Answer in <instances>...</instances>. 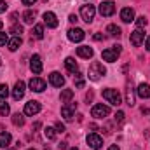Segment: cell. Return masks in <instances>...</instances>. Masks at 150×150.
Listing matches in <instances>:
<instances>
[{
    "instance_id": "9c48e42d",
    "label": "cell",
    "mask_w": 150,
    "mask_h": 150,
    "mask_svg": "<svg viewBox=\"0 0 150 150\" xmlns=\"http://www.w3.org/2000/svg\"><path fill=\"white\" fill-rule=\"evenodd\" d=\"M30 89L35 91V93H42L45 89V80H42L38 77H32L30 79Z\"/></svg>"
},
{
    "instance_id": "7c38bea8",
    "label": "cell",
    "mask_w": 150,
    "mask_h": 150,
    "mask_svg": "<svg viewBox=\"0 0 150 150\" xmlns=\"http://www.w3.org/2000/svg\"><path fill=\"white\" fill-rule=\"evenodd\" d=\"M49 82L54 87H63L65 86V77L61 74H58V72H52V74L49 75Z\"/></svg>"
},
{
    "instance_id": "7dc6e473",
    "label": "cell",
    "mask_w": 150,
    "mask_h": 150,
    "mask_svg": "<svg viewBox=\"0 0 150 150\" xmlns=\"http://www.w3.org/2000/svg\"><path fill=\"white\" fill-rule=\"evenodd\" d=\"M28 150H35V149H28Z\"/></svg>"
},
{
    "instance_id": "d4e9b609",
    "label": "cell",
    "mask_w": 150,
    "mask_h": 150,
    "mask_svg": "<svg viewBox=\"0 0 150 150\" xmlns=\"http://www.w3.org/2000/svg\"><path fill=\"white\" fill-rule=\"evenodd\" d=\"M33 19H35V11H26V12L23 14V21H25L26 25H32Z\"/></svg>"
},
{
    "instance_id": "30bf717a",
    "label": "cell",
    "mask_w": 150,
    "mask_h": 150,
    "mask_svg": "<svg viewBox=\"0 0 150 150\" xmlns=\"http://www.w3.org/2000/svg\"><path fill=\"white\" fill-rule=\"evenodd\" d=\"M68 38L72 42H82L86 38V32L80 28H72V30H68Z\"/></svg>"
},
{
    "instance_id": "f35d334b",
    "label": "cell",
    "mask_w": 150,
    "mask_h": 150,
    "mask_svg": "<svg viewBox=\"0 0 150 150\" xmlns=\"http://www.w3.org/2000/svg\"><path fill=\"white\" fill-rule=\"evenodd\" d=\"M37 0H23V5H33Z\"/></svg>"
},
{
    "instance_id": "d590c367",
    "label": "cell",
    "mask_w": 150,
    "mask_h": 150,
    "mask_svg": "<svg viewBox=\"0 0 150 150\" xmlns=\"http://www.w3.org/2000/svg\"><path fill=\"white\" fill-rule=\"evenodd\" d=\"M56 131H58V133H63V131H65V126H63L61 122H56Z\"/></svg>"
},
{
    "instance_id": "60d3db41",
    "label": "cell",
    "mask_w": 150,
    "mask_h": 150,
    "mask_svg": "<svg viewBox=\"0 0 150 150\" xmlns=\"http://www.w3.org/2000/svg\"><path fill=\"white\" fill-rule=\"evenodd\" d=\"M94 40H103V35H101V33H96V35H94Z\"/></svg>"
},
{
    "instance_id": "ab89813d",
    "label": "cell",
    "mask_w": 150,
    "mask_h": 150,
    "mask_svg": "<svg viewBox=\"0 0 150 150\" xmlns=\"http://www.w3.org/2000/svg\"><path fill=\"white\" fill-rule=\"evenodd\" d=\"M145 47H147V51L150 52V37L147 38V42H145Z\"/></svg>"
},
{
    "instance_id": "ba28073f",
    "label": "cell",
    "mask_w": 150,
    "mask_h": 150,
    "mask_svg": "<svg viewBox=\"0 0 150 150\" xmlns=\"http://www.w3.org/2000/svg\"><path fill=\"white\" fill-rule=\"evenodd\" d=\"M143 40H145V33H143L142 28H138V30H134V32L131 33V44H133L134 47H140V45L143 44Z\"/></svg>"
},
{
    "instance_id": "9a60e30c",
    "label": "cell",
    "mask_w": 150,
    "mask_h": 150,
    "mask_svg": "<svg viewBox=\"0 0 150 150\" xmlns=\"http://www.w3.org/2000/svg\"><path fill=\"white\" fill-rule=\"evenodd\" d=\"M30 70L33 74H40L42 72V61H40V56L38 54H33L30 58Z\"/></svg>"
},
{
    "instance_id": "ffe728a7",
    "label": "cell",
    "mask_w": 150,
    "mask_h": 150,
    "mask_svg": "<svg viewBox=\"0 0 150 150\" xmlns=\"http://www.w3.org/2000/svg\"><path fill=\"white\" fill-rule=\"evenodd\" d=\"M65 67H67V70H68L70 74H75V72L79 70L77 61H75L74 58H67V59H65Z\"/></svg>"
},
{
    "instance_id": "d6986e66",
    "label": "cell",
    "mask_w": 150,
    "mask_h": 150,
    "mask_svg": "<svg viewBox=\"0 0 150 150\" xmlns=\"http://www.w3.org/2000/svg\"><path fill=\"white\" fill-rule=\"evenodd\" d=\"M136 91H138V96H140V98H143V100L150 98V86L149 84H140Z\"/></svg>"
},
{
    "instance_id": "836d02e7",
    "label": "cell",
    "mask_w": 150,
    "mask_h": 150,
    "mask_svg": "<svg viewBox=\"0 0 150 150\" xmlns=\"http://www.w3.org/2000/svg\"><path fill=\"white\" fill-rule=\"evenodd\" d=\"M75 77H77V82H75V86H77L79 89H82V87H84V79H80V75H79V74L75 75Z\"/></svg>"
},
{
    "instance_id": "6da1fadb",
    "label": "cell",
    "mask_w": 150,
    "mask_h": 150,
    "mask_svg": "<svg viewBox=\"0 0 150 150\" xmlns=\"http://www.w3.org/2000/svg\"><path fill=\"white\" fill-rule=\"evenodd\" d=\"M105 74H107V68H105L101 63L94 61V63L89 67V75H87V77H89L93 82H98V80H100V79H101Z\"/></svg>"
},
{
    "instance_id": "8992f818",
    "label": "cell",
    "mask_w": 150,
    "mask_h": 150,
    "mask_svg": "<svg viewBox=\"0 0 150 150\" xmlns=\"http://www.w3.org/2000/svg\"><path fill=\"white\" fill-rule=\"evenodd\" d=\"M86 142H87V145H89L91 149H94V150H98V149H101V147H103V138H101V136H98V134H94V133L87 134Z\"/></svg>"
},
{
    "instance_id": "8fae6325",
    "label": "cell",
    "mask_w": 150,
    "mask_h": 150,
    "mask_svg": "<svg viewBox=\"0 0 150 150\" xmlns=\"http://www.w3.org/2000/svg\"><path fill=\"white\" fill-rule=\"evenodd\" d=\"M25 89H26L25 82H23V80H18L16 86H14V89H12V98H14V100H21V98L25 96Z\"/></svg>"
},
{
    "instance_id": "7402d4cb",
    "label": "cell",
    "mask_w": 150,
    "mask_h": 150,
    "mask_svg": "<svg viewBox=\"0 0 150 150\" xmlns=\"http://www.w3.org/2000/svg\"><path fill=\"white\" fill-rule=\"evenodd\" d=\"M21 42H23L21 37L11 38V40H9V44H7V45H9V51H18V49H19V45H21Z\"/></svg>"
},
{
    "instance_id": "277c9868",
    "label": "cell",
    "mask_w": 150,
    "mask_h": 150,
    "mask_svg": "<svg viewBox=\"0 0 150 150\" xmlns=\"http://www.w3.org/2000/svg\"><path fill=\"white\" fill-rule=\"evenodd\" d=\"M94 14H96L94 5L87 4V5H82V7H80V18H82L86 23H91V21L94 19Z\"/></svg>"
},
{
    "instance_id": "7a4b0ae2",
    "label": "cell",
    "mask_w": 150,
    "mask_h": 150,
    "mask_svg": "<svg viewBox=\"0 0 150 150\" xmlns=\"http://www.w3.org/2000/svg\"><path fill=\"white\" fill-rule=\"evenodd\" d=\"M120 45H113L110 49H105L103 52H101V58L105 59V61H108V63H113V61H117V58H119V54H120Z\"/></svg>"
},
{
    "instance_id": "4fadbf2b",
    "label": "cell",
    "mask_w": 150,
    "mask_h": 150,
    "mask_svg": "<svg viewBox=\"0 0 150 150\" xmlns=\"http://www.w3.org/2000/svg\"><path fill=\"white\" fill-rule=\"evenodd\" d=\"M75 108H77V105H75V103H70V105H63V107H61V115L65 117V120H72V119H74Z\"/></svg>"
},
{
    "instance_id": "2e32d148",
    "label": "cell",
    "mask_w": 150,
    "mask_h": 150,
    "mask_svg": "<svg viewBox=\"0 0 150 150\" xmlns=\"http://www.w3.org/2000/svg\"><path fill=\"white\" fill-rule=\"evenodd\" d=\"M120 19H122L124 23H131V21H134V11H133L131 7H124V9L120 11Z\"/></svg>"
},
{
    "instance_id": "44dd1931",
    "label": "cell",
    "mask_w": 150,
    "mask_h": 150,
    "mask_svg": "<svg viewBox=\"0 0 150 150\" xmlns=\"http://www.w3.org/2000/svg\"><path fill=\"white\" fill-rule=\"evenodd\" d=\"M11 134L9 133H0V147L2 149H7L9 145H11Z\"/></svg>"
},
{
    "instance_id": "e575fe53",
    "label": "cell",
    "mask_w": 150,
    "mask_h": 150,
    "mask_svg": "<svg viewBox=\"0 0 150 150\" xmlns=\"http://www.w3.org/2000/svg\"><path fill=\"white\" fill-rule=\"evenodd\" d=\"M5 44H9V38L5 33H0V45H5Z\"/></svg>"
},
{
    "instance_id": "f1b7e54d",
    "label": "cell",
    "mask_w": 150,
    "mask_h": 150,
    "mask_svg": "<svg viewBox=\"0 0 150 150\" xmlns=\"http://www.w3.org/2000/svg\"><path fill=\"white\" fill-rule=\"evenodd\" d=\"M9 112H11V108H9V105L4 101V100H0V115H9Z\"/></svg>"
},
{
    "instance_id": "d6a6232c",
    "label": "cell",
    "mask_w": 150,
    "mask_h": 150,
    "mask_svg": "<svg viewBox=\"0 0 150 150\" xmlns=\"http://www.w3.org/2000/svg\"><path fill=\"white\" fill-rule=\"evenodd\" d=\"M136 25H138V28H143V26H147V18H145V16H140V18L136 19Z\"/></svg>"
},
{
    "instance_id": "83f0119b",
    "label": "cell",
    "mask_w": 150,
    "mask_h": 150,
    "mask_svg": "<svg viewBox=\"0 0 150 150\" xmlns=\"http://www.w3.org/2000/svg\"><path fill=\"white\" fill-rule=\"evenodd\" d=\"M107 32H108L110 35H113V37H120V28H119L117 25H108V26H107Z\"/></svg>"
},
{
    "instance_id": "bcb514c9",
    "label": "cell",
    "mask_w": 150,
    "mask_h": 150,
    "mask_svg": "<svg viewBox=\"0 0 150 150\" xmlns=\"http://www.w3.org/2000/svg\"><path fill=\"white\" fill-rule=\"evenodd\" d=\"M42 2H49V0H42Z\"/></svg>"
},
{
    "instance_id": "603a6c76",
    "label": "cell",
    "mask_w": 150,
    "mask_h": 150,
    "mask_svg": "<svg viewBox=\"0 0 150 150\" xmlns=\"http://www.w3.org/2000/svg\"><path fill=\"white\" fill-rule=\"evenodd\" d=\"M74 98V91L72 89H63L61 91V103H68Z\"/></svg>"
},
{
    "instance_id": "c3c4849f",
    "label": "cell",
    "mask_w": 150,
    "mask_h": 150,
    "mask_svg": "<svg viewBox=\"0 0 150 150\" xmlns=\"http://www.w3.org/2000/svg\"><path fill=\"white\" fill-rule=\"evenodd\" d=\"M7 150H12V149H7Z\"/></svg>"
},
{
    "instance_id": "cb8c5ba5",
    "label": "cell",
    "mask_w": 150,
    "mask_h": 150,
    "mask_svg": "<svg viewBox=\"0 0 150 150\" xmlns=\"http://www.w3.org/2000/svg\"><path fill=\"white\" fill-rule=\"evenodd\" d=\"M32 37H35V38H42L44 37V26H42V25H35V26H33V30H32Z\"/></svg>"
},
{
    "instance_id": "8d00e7d4",
    "label": "cell",
    "mask_w": 150,
    "mask_h": 150,
    "mask_svg": "<svg viewBox=\"0 0 150 150\" xmlns=\"http://www.w3.org/2000/svg\"><path fill=\"white\" fill-rule=\"evenodd\" d=\"M5 9H7V4L4 0H0V12H5Z\"/></svg>"
},
{
    "instance_id": "3957f363",
    "label": "cell",
    "mask_w": 150,
    "mask_h": 150,
    "mask_svg": "<svg viewBox=\"0 0 150 150\" xmlns=\"http://www.w3.org/2000/svg\"><path fill=\"white\" fill-rule=\"evenodd\" d=\"M103 98L110 103V105H120V101H122V98H120V94H119V91L117 89H105L103 91Z\"/></svg>"
},
{
    "instance_id": "4dcf8cb0",
    "label": "cell",
    "mask_w": 150,
    "mask_h": 150,
    "mask_svg": "<svg viewBox=\"0 0 150 150\" xmlns=\"http://www.w3.org/2000/svg\"><path fill=\"white\" fill-rule=\"evenodd\" d=\"M11 33H12L14 37H21V33H23V28H21L19 25H12V26H11Z\"/></svg>"
},
{
    "instance_id": "f6af8a7d",
    "label": "cell",
    "mask_w": 150,
    "mask_h": 150,
    "mask_svg": "<svg viewBox=\"0 0 150 150\" xmlns=\"http://www.w3.org/2000/svg\"><path fill=\"white\" fill-rule=\"evenodd\" d=\"M70 150H79V149H77V147H72V149H70Z\"/></svg>"
},
{
    "instance_id": "74e56055",
    "label": "cell",
    "mask_w": 150,
    "mask_h": 150,
    "mask_svg": "<svg viewBox=\"0 0 150 150\" xmlns=\"http://www.w3.org/2000/svg\"><path fill=\"white\" fill-rule=\"evenodd\" d=\"M115 119H117V120L120 122V120L124 119V112H117V115H115Z\"/></svg>"
},
{
    "instance_id": "4316f807",
    "label": "cell",
    "mask_w": 150,
    "mask_h": 150,
    "mask_svg": "<svg viewBox=\"0 0 150 150\" xmlns=\"http://www.w3.org/2000/svg\"><path fill=\"white\" fill-rule=\"evenodd\" d=\"M12 124H14V126H19V127H21V126L25 124V117H23L21 113H14V115H12Z\"/></svg>"
},
{
    "instance_id": "f546056e",
    "label": "cell",
    "mask_w": 150,
    "mask_h": 150,
    "mask_svg": "<svg viewBox=\"0 0 150 150\" xmlns=\"http://www.w3.org/2000/svg\"><path fill=\"white\" fill-rule=\"evenodd\" d=\"M126 103H127L129 107H133V105H134V94H133V89H131V87L127 89V94H126Z\"/></svg>"
},
{
    "instance_id": "52a82bcc",
    "label": "cell",
    "mask_w": 150,
    "mask_h": 150,
    "mask_svg": "<svg viewBox=\"0 0 150 150\" xmlns=\"http://www.w3.org/2000/svg\"><path fill=\"white\" fill-rule=\"evenodd\" d=\"M100 14L101 16H105V18H108V16H112L113 12H115V4L113 2H103V4H100Z\"/></svg>"
},
{
    "instance_id": "5b68a950",
    "label": "cell",
    "mask_w": 150,
    "mask_h": 150,
    "mask_svg": "<svg viewBox=\"0 0 150 150\" xmlns=\"http://www.w3.org/2000/svg\"><path fill=\"white\" fill-rule=\"evenodd\" d=\"M91 115H93V117H96V119H103V117L110 115V108H108L107 105H103V103H98V105H94V107H93Z\"/></svg>"
},
{
    "instance_id": "1f68e13d",
    "label": "cell",
    "mask_w": 150,
    "mask_h": 150,
    "mask_svg": "<svg viewBox=\"0 0 150 150\" xmlns=\"http://www.w3.org/2000/svg\"><path fill=\"white\" fill-rule=\"evenodd\" d=\"M9 96V87L7 84H0V100H5Z\"/></svg>"
},
{
    "instance_id": "b9f144b4",
    "label": "cell",
    "mask_w": 150,
    "mask_h": 150,
    "mask_svg": "<svg viewBox=\"0 0 150 150\" xmlns=\"http://www.w3.org/2000/svg\"><path fill=\"white\" fill-rule=\"evenodd\" d=\"M68 19H70V21H72V23H75V21H77V16H75V14H72V16H70V18H68Z\"/></svg>"
},
{
    "instance_id": "484cf974",
    "label": "cell",
    "mask_w": 150,
    "mask_h": 150,
    "mask_svg": "<svg viewBox=\"0 0 150 150\" xmlns=\"http://www.w3.org/2000/svg\"><path fill=\"white\" fill-rule=\"evenodd\" d=\"M56 133H58V131H56L54 127H45V129H44L45 138H47V140H51V142H54V140H56Z\"/></svg>"
},
{
    "instance_id": "ee69618b",
    "label": "cell",
    "mask_w": 150,
    "mask_h": 150,
    "mask_svg": "<svg viewBox=\"0 0 150 150\" xmlns=\"http://www.w3.org/2000/svg\"><path fill=\"white\" fill-rule=\"evenodd\" d=\"M2 26H4V23H2V19H0V30H2Z\"/></svg>"
},
{
    "instance_id": "5bb4252c",
    "label": "cell",
    "mask_w": 150,
    "mask_h": 150,
    "mask_svg": "<svg viewBox=\"0 0 150 150\" xmlns=\"http://www.w3.org/2000/svg\"><path fill=\"white\" fill-rule=\"evenodd\" d=\"M40 103L38 101H35V100H32V101H28L26 105H25V113L26 115H35V113L40 112Z\"/></svg>"
},
{
    "instance_id": "ac0fdd59",
    "label": "cell",
    "mask_w": 150,
    "mask_h": 150,
    "mask_svg": "<svg viewBox=\"0 0 150 150\" xmlns=\"http://www.w3.org/2000/svg\"><path fill=\"white\" fill-rule=\"evenodd\" d=\"M77 54L80 56V58H84V59H89V58H93V49L89 47V45H80V47H77Z\"/></svg>"
},
{
    "instance_id": "7bdbcfd3",
    "label": "cell",
    "mask_w": 150,
    "mask_h": 150,
    "mask_svg": "<svg viewBox=\"0 0 150 150\" xmlns=\"http://www.w3.org/2000/svg\"><path fill=\"white\" fill-rule=\"evenodd\" d=\"M108 150H119V147H117V145H112V147H110Z\"/></svg>"
},
{
    "instance_id": "e0dca14e",
    "label": "cell",
    "mask_w": 150,
    "mask_h": 150,
    "mask_svg": "<svg viewBox=\"0 0 150 150\" xmlns=\"http://www.w3.org/2000/svg\"><path fill=\"white\" fill-rule=\"evenodd\" d=\"M44 23H45L49 28H56V26H58L56 14H54V12H44Z\"/></svg>"
}]
</instances>
